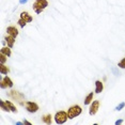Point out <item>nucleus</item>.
I'll return each instance as SVG.
<instances>
[{"mask_svg":"<svg viewBox=\"0 0 125 125\" xmlns=\"http://www.w3.org/2000/svg\"><path fill=\"white\" fill-rule=\"evenodd\" d=\"M82 112V108L80 105L76 104L72 105L69 109H67V115H69V120H73V119L77 118L78 115H80Z\"/></svg>","mask_w":125,"mask_h":125,"instance_id":"f257e3e1","label":"nucleus"},{"mask_svg":"<svg viewBox=\"0 0 125 125\" xmlns=\"http://www.w3.org/2000/svg\"><path fill=\"white\" fill-rule=\"evenodd\" d=\"M21 105V106H24L25 108H26V110L29 113H35V112H38L39 111V109H40V106L38 104L35 103V102H32V101H22L19 103Z\"/></svg>","mask_w":125,"mask_h":125,"instance_id":"f03ea898","label":"nucleus"},{"mask_svg":"<svg viewBox=\"0 0 125 125\" xmlns=\"http://www.w3.org/2000/svg\"><path fill=\"white\" fill-rule=\"evenodd\" d=\"M67 119H69V115H67V111H64V110L57 111L55 116H53L56 124H64L67 121Z\"/></svg>","mask_w":125,"mask_h":125,"instance_id":"7ed1b4c3","label":"nucleus"},{"mask_svg":"<svg viewBox=\"0 0 125 125\" xmlns=\"http://www.w3.org/2000/svg\"><path fill=\"white\" fill-rule=\"evenodd\" d=\"M13 84H14L13 80L8 75H5L3 78H0V87H1V89H8V88L12 89Z\"/></svg>","mask_w":125,"mask_h":125,"instance_id":"20e7f679","label":"nucleus"},{"mask_svg":"<svg viewBox=\"0 0 125 125\" xmlns=\"http://www.w3.org/2000/svg\"><path fill=\"white\" fill-rule=\"evenodd\" d=\"M9 96L12 99H14V101H17L18 103H21V102H22L25 99V95L22 94V93H21L17 90H14V89H12L9 92Z\"/></svg>","mask_w":125,"mask_h":125,"instance_id":"39448f33","label":"nucleus"},{"mask_svg":"<svg viewBox=\"0 0 125 125\" xmlns=\"http://www.w3.org/2000/svg\"><path fill=\"white\" fill-rule=\"evenodd\" d=\"M99 106H101V102H99V99L93 101L92 103L90 104V107H89V115H95L96 113H97L98 109H99Z\"/></svg>","mask_w":125,"mask_h":125,"instance_id":"423d86ee","label":"nucleus"},{"mask_svg":"<svg viewBox=\"0 0 125 125\" xmlns=\"http://www.w3.org/2000/svg\"><path fill=\"white\" fill-rule=\"evenodd\" d=\"M7 34L12 35L14 38H17L18 34H19V31L15 26H9L7 28Z\"/></svg>","mask_w":125,"mask_h":125,"instance_id":"0eeeda50","label":"nucleus"},{"mask_svg":"<svg viewBox=\"0 0 125 125\" xmlns=\"http://www.w3.org/2000/svg\"><path fill=\"white\" fill-rule=\"evenodd\" d=\"M19 18H22L24 21H26L28 24H29V22H32V21H33L32 15H30V13H29V12H27V11H22V12L19 14Z\"/></svg>","mask_w":125,"mask_h":125,"instance_id":"6e6552de","label":"nucleus"},{"mask_svg":"<svg viewBox=\"0 0 125 125\" xmlns=\"http://www.w3.org/2000/svg\"><path fill=\"white\" fill-rule=\"evenodd\" d=\"M4 40H5V42H7L8 46L11 47V48H13L14 44H15V42H16V38H14V36H12V35L7 34L4 36Z\"/></svg>","mask_w":125,"mask_h":125,"instance_id":"1a4fd4ad","label":"nucleus"},{"mask_svg":"<svg viewBox=\"0 0 125 125\" xmlns=\"http://www.w3.org/2000/svg\"><path fill=\"white\" fill-rule=\"evenodd\" d=\"M104 91V82L102 80H96L95 81V93L99 94Z\"/></svg>","mask_w":125,"mask_h":125,"instance_id":"9d476101","label":"nucleus"},{"mask_svg":"<svg viewBox=\"0 0 125 125\" xmlns=\"http://www.w3.org/2000/svg\"><path fill=\"white\" fill-rule=\"evenodd\" d=\"M52 118L53 116L50 115V113H46V115H42V122L45 124H48V125H50L52 123Z\"/></svg>","mask_w":125,"mask_h":125,"instance_id":"9b49d317","label":"nucleus"},{"mask_svg":"<svg viewBox=\"0 0 125 125\" xmlns=\"http://www.w3.org/2000/svg\"><path fill=\"white\" fill-rule=\"evenodd\" d=\"M0 52L3 53V55H5L7 57H11L12 56V48L9 47L7 45V46H2L1 49H0Z\"/></svg>","mask_w":125,"mask_h":125,"instance_id":"f8f14e48","label":"nucleus"},{"mask_svg":"<svg viewBox=\"0 0 125 125\" xmlns=\"http://www.w3.org/2000/svg\"><path fill=\"white\" fill-rule=\"evenodd\" d=\"M32 9H33V11L35 12V14H41V13L45 10V9H43V8H42L41 5L38 3V2H35V1L32 3Z\"/></svg>","mask_w":125,"mask_h":125,"instance_id":"ddd939ff","label":"nucleus"},{"mask_svg":"<svg viewBox=\"0 0 125 125\" xmlns=\"http://www.w3.org/2000/svg\"><path fill=\"white\" fill-rule=\"evenodd\" d=\"M11 72L10 67L5 64H0V74L1 75H8Z\"/></svg>","mask_w":125,"mask_h":125,"instance_id":"4468645a","label":"nucleus"},{"mask_svg":"<svg viewBox=\"0 0 125 125\" xmlns=\"http://www.w3.org/2000/svg\"><path fill=\"white\" fill-rule=\"evenodd\" d=\"M93 97H94V93L93 92H90L86 97H84V101H83V104L84 105H90L91 103L93 102Z\"/></svg>","mask_w":125,"mask_h":125,"instance_id":"2eb2a0df","label":"nucleus"},{"mask_svg":"<svg viewBox=\"0 0 125 125\" xmlns=\"http://www.w3.org/2000/svg\"><path fill=\"white\" fill-rule=\"evenodd\" d=\"M5 104L8 105V107H9V109L11 110V112H13V113H17L18 112V110H17V108H16V106L11 101H5Z\"/></svg>","mask_w":125,"mask_h":125,"instance_id":"dca6fc26","label":"nucleus"},{"mask_svg":"<svg viewBox=\"0 0 125 125\" xmlns=\"http://www.w3.org/2000/svg\"><path fill=\"white\" fill-rule=\"evenodd\" d=\"M0 107H1L2 111H4V112H11V110L9 109L8 105L5 104V101H3V99H1V101H0Z\"/></svg>","mask_w":125,"mask_h":125,"instance_id":"f3484780","label":"nucleus"},{"mask_svg":"<svg viewBox=\"0 0 125 125\" xmlns=\"http://www.w3.org/2000/svg\"><path fill=\"white\" fill-rule=\"evenodd\" d=\"M34 1L38 2L43 9H46V8L48 7V0H34Z\"/></svg>","mask_w":125,"mask_h":125,"instance_id":"a211bd4d","label":"nucleus"},{"mask_svg":"<svg viewBox=\"0 0 125 125\" xmlns=\"http://www.w3.org/2000/svg\"><path fill=\"white\" fill-rule=\"evenodd\" d=\"M8 58H9V57H7L5 55H3V53L0 52V64H5V63H7Z\"/></svg>","mask_w":125,"mask_h":125,"instance_id":"6ab92c4d","label":"nucleus"},{"mask_svg":"<svg viewBox=\"0 0 125 125\" xmlns=\"http://www.w3.org/2000/svg\"><path fill=\"white\" fill-rule=\"evenodd\" d=\"M27 24H28V22H27L26 21H24L22 18H19L18 21H17V25H18V26L21 27V28H25V27H26V25H27Z\"/></svg>","mask_w":125,"mask_h":125,"instance_id":"aec40b11","label":"nucleus"},{"mask_svg":"<svg viewBox=\"0 0 125 125\" xmlns=\"http://www.w3.org/2000/svg\"><path fill=\"white\" fill-rule=\"evenodd\" d=\"M118 66L120 67V69H122V70H125V57H124V58H122L121 60L119 61Z\"/></svg>","mask_w":125,"mask_h":125,"instance_id":"412c9836","label":"nucleus"},{"mask_svg":"<svg viewBox=\"0 0 125 125\" xmlns=\"http://www.w3.org/2000/svg\"><path fill=\"white\" fill-rule=\"evenodd\" d=\"M125 107V103H124V102H121V103L120 104H119L118 105V106H115V111H121V110L122 109H123V108Z\"/></svg>","mask_w":125,"mask_h":125,"instance_id":"4be33fe9","label":"nucleus"},{"mask_svg":"<svg viewBox=\"0 0 125 125\" xmlns=\"http://www.w3.org/2000/svg\"><path fill=\"white\" fill-rule=\"evenodd\" d=\"M122 123H123V119H120V120H116L115 121V125H120V124H122Z\"/></svg>","mask_w":125,"mask_h":125,"instance_id":"5701e85b","label":"nucleus"},{"mask_svg":"<svg viewBox=\"0 0 125 125\" xmlns=\"http://www.w3.org/2000/svg\"><path fill=\"white\" fill-rule=\"evenodd\" d=\"M28 1H29V0H19V4H22V5H24V4H26Z\"/></svg>","mask_w":125,"mask_h":125,"instance_id":"b1692460","label":"nucleus"},{"mask_svg":"<svg viewBox=\"0 0 125 125\" xmlns=\"http://www.w3.org/2000/svg\"><path fill=\"white\" fill-rule=\"evenodd\" d=\"M22 123H24V125H31L30 122L27 121V120H24V121H22Z\"/></svg>","mask_w":125,"mask_h":125,"instance_id":"393cba45","label":"nucleus"},{"mask_svg":"<svg viewBox=\"0 0 125 125\" xmlns=\"http://www.w3.org/2000/svg\"><path fill=\"white\" fill-rule=\"evenodd\" d=\"M15 124H16V125H24V123H22V122H16Z\"/></svg>","mask_w":125,"mask_h":125,"instance_id":"a878e982","label":"nucleus"}]
</instances>
